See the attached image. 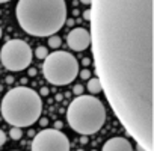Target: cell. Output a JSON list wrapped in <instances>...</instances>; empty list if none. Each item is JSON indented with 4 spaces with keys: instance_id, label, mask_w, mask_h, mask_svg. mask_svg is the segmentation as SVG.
<instances>
[{
    "instance_id": "obj_1",
    "label": "cell",
    "mask_w": 154,
    "mask_h": 151,
    "mask_svg": "<svg viewBox=\"0 0 154 151\" xmlns=\"http://www.w3.org/2000/svg\"><path fill=\"white\" fill-rule=\"evenodd\" d=\"M91 45L106 98L139 151L154 149V2H91Z\"/></svg>"
},
{
    "instance_id": "obj_2",
    "label": "cell",
    "mask_w": 154,
    "mask_h": 151,
    "mask_svg": "<svg viewBox=\"0 0 154 151\" xmlns=\"http://www.w3.org/2000/svg\"><path fill=\"white\" fill-rule=\"evenodd\" d=\"M15 17L26 33L50 38L66 23V3L63 0H20Z\"/></svg>"
},
{
    "instance_id": "obj_3",
    "label": "cell",
    "mask_w": 154,
    "mask_h": 151,
    "mask_svg": "<svg viewBox=\"0 0 154 151\" xmlns=\"http://www.w3.org/2000/svg\"><path fill=\"white\" fill-rule=\"evenodd\" d=\"M3 119L12 127H29L35 124L42 112V101L36 91L27 86H17L8 91L0 104Z\"/></svg>"
},
{
    "instance_id": "obj_4",
    "label": "cell",
    "mask_w": 154,
    "mask_h": 151,
    "mask_svg": "<svg viewBox=\"0 0 154 151\" xmlns=\"http://www.w3.org/2000/svg\"><path fill=\"white\" fill-rule=\"evenodd\" d=\"M66 121L69 127L83 136L94 134L106 122L104 104L94 95L75 97L66 109Z\"/></svg>"
},
{
    "instance_id": "obj_5",
    "label": "cell",
    "mask_w": 154,
    "mask_h": 151,
    "mask_svg": "<svg viewBox=\"0 0 154 151\" xmlns=\"http://www.w3.org/2000/svg\"><path fill=\"white\" fill-rule=\"evenodd\" d=\"M42 74L48 83L54 86H65L74 82V79L77 77L79 62L68 51L56 50L53 53H48V56L44 59Z\"/></svg>"
},
{
    "instance_id": "obj_6",
    "label": "cell",
    "mask_w": 154,
    "mask_h": 151,
    "mask_svg": "<svg viewBox=\"0 0 154 151\" xmlns=\"http://www.w3.org/2000/svg\"><path fill=\"white\" fill-rule=\"evenodd\" d=\"M32 48L23 39H11L3 44L0 50L2 65L9 71H23L30 66L32 62Z\"/></svg>"
},
{
    "instance_id": "obj_7",
    "label": "cell",
    "mask_w": 154,
    "mask_h": 151,
    "mask_svg": "<svg viewBox=\"0 0 154 151\" xmlns=\"http://www.w3.org/2000/svg\"><path fill=\"white\" fill-rule=\"evenodd\" d=\"M32 151H69V139L57 128H44L35 134Z\"/></svg>"
},
{
    "instance_id": "obj_8",
    "label": "cell",
    "mask_w": 154,
    "mask_h": 151,
    "mask_svg": "<svg viewBox=\"0 0 154 151\" xmlns=\"http://www.w3.org/2000/svg\"><path fill=\"white\" fill-rule=\"evenodd\" d=\"M66 44L74 51H83V50H86L91 45L89 30H86L85 27H75V29L69 30V33L66 35Z\"/></svg>"
},
{
    "instance_id": "obj_9",
    "label": "cell",
    "mask_w": 154,
    "mask_h": 151,
    "mask_svg": "<svg viewBox=\"0 0 154 151\" xmlns=\"http://www.w3.org/2000/svg\"><path fill=\"white\" fill-rule=\"evenodd\" d=\"M101 151H133V145L130 143L128 139L116 136V137L106 140Z\"/></svg>"
},
{
    "instance_id": "obj_10",
    "label": "cell",
    "mask_w": 154,
    "mask_h": 151,
    "mask_svg": "<svg viewBox=\"0 0 154 151\" xmlns=\"http://www.w3.org/2000/svg\"><path fill=\"white\" fill-rule=\"evenodd\" d=\"M88 91L92 94V95H95V94H100L101 91H103V88H101V83H100V80L98 79H89L88 80Z\"/></svg>"
},
{
    "instance_id": "obj_11",
    "label": "cell",
    "mask_w": 154,
    "mask_h": 151,
    "mask_svg": "<svg viewBox=\"0 0 154 151\" xmlns=\"http://www.w3.org/2000/svg\"><path fill=\"white\" fill-rule=\"evenodd\" d=\"M35 56H36L38 59H45V57L48 56V50H47V47H44V45L36 47V50H35Z\"/></svg>"
},
{
    "instance_id": "obj_12",
    "label": "cell",
    "mask_w": 154,
    "mask_h": 151,
    "mask_svg": "<svg viewBox=\"0 0 154 151\" xmlns=\"http://www.w3.org/2000/svg\"><path fill=\"white\" fill-rule=\"evenodd\" d=\"M60 44H62V39H60L57 35H53V36L48 38V45H50L51 48H59Z\"/></svg>"
},
{
    "instance_id": "obj_13",
    "label": "cell",
    "mask_w": 154,
    "mask_h": 151,
    "mask_svg": "<svg viewBox=\"0 0 154 151\" xmlns=\"http://www.w3.org/2000/svg\"><path fill=\"white\" fill-rule=\"evenodd\" d=\"M9 136H11V139L18 140V139H21L23 131H21V128H18V127H12V128L9 130Z\"/></svg>"
},
{
    "instance_id": "obj_14",
    "label": "cell",
    "mask_w": 154,
    "mask_h": 151,
    "mask_svg": "<svg viewBox=\"0 0 154 151\" xmlns=\"http://www.w3.org/2000/svg\"><path fill=\"white\" fill-rule=\"evenodd\" d=\"M80 77L89 80V79H91V71H89V69H82V71H80Z\"/></svg>"
},
{
    "instance_id": "obj_15",
    "label": "cell",
    "mask_w": 154,
    "mask_h": 151,
    "mask_svg": "<svg viewBox=\"0 0 154 151\" xmlns=\"http://www.w3.org/2000/svg\"><path fill=\"white\" fill-rule=\"evenodd\" d=\"M72 91H74V94H77V97H79V95H82V92H83V86H82V85H75Z\"/></svg>"
},
{
    "instance_id": "obj_16",
    "label": "cell",
    "mask_w": 154,
    "mask_h": 151,
    "mask_svg": "<svg viewBox=\"0 0 154 151\" xmlns=\"http://www.w3.org/2000/svg\"><path fill=\"white\" fill-rule=\"evenodd\" d=\"M5 142H6V134H5L3 130H0V146L5 145Z\"/></svg>"
},
{
    "instance_id": "obj_17",
    "label": "cell",
    "mask_w": 154,
    "mask_h": 151,
    "mask_svg": "<svg viewBox=\"0 0 154 151\" xmlns=\"http://www.w3.org/2000/svg\"><path fill=\"white\" fill-rule=\"evenodd\" d=\"M83 18H85L86 21H89V20H91V9H86V11L83 12Z\"/></svg>"
},
{
    "instance_id": "obj_18",
    "label": "cell",
    "mask_w": 154,
    "mask_h": 151,
    "mask_svg": "<svg viewBox=\"0 0 154 151\" xmlns=\"http://www.w3.org/2000/svg\"><path fill=\"white\" fill-rule=\"evenodd\" d=\"M41 95H48V88H41Z\"/></svg>"
},
{
    "instance_id": "obj_19",
    "label": "cell",
    "mask_w": 154,
    "mask_h": 151,
    "mask_svg": "<svg viewBox=\"0 0 154 151\" xmlns=\"http://www.w3.org/2000/svg\"><path fill=\"white\" fill-rule=\"evenodd\" d=\"M82 62H83V65H89V63H91V59H88V57H85V59H83Z\"/></svg>"
},
{
    "instance_id": "obj_20",
    "label": "cell",
    "mask_w": 154,
    "mask_h": 151,
    "mask_svg": "<svg viewBox=\"0 0 154 151\" xmlns=\"http://www.w3.org/2000/svg\"><path fill=\"white\" fill-rule=\"evenodd\" d=\"M80 140H82V143H88V139H86V136H83Z\"/></svg>"
},
{
    "instance_id": "obj_21",
    "label": "cell",
    "mask_w": 154,
    "mask_h": 151,
    "mask_svg": "<svg viewBox=\"0 0 154 151\" xmlns=\"http://www.w3.org/2000/svg\"><path fill=\"white\" fill-rule=\"evenodd\" d=\"M54 127H57V128H59V127H62V122H60V121H57V122L54 124Z\"/></svg>"
},
{
    "instance_id": "obj_22",
    "label": "cell",
    "mask_w": 154,
    "mask_h": 151,
    "mask_svg": "<svg viewBox=\"0 0 154 151\" xmlns=\"http://www.w3.org/2000/svg\"><path fill=\"white\" fill-rule=\"evenodd\" d=\"M35 72H36V71H35V68H33V69H29V74H30V76H33Z\"/></svg>"
},
{
    "instance_id": "obj_23",
    "label": "cell",
    "mask_w": 154,
    "mask_h": 151,
    "mask_svg": "<svg viewBox=\"0 0 154 151\" xmlns=\"http://www.w3.org/2000/svg\"><path fill=\"white\" fill-rule=\"evenodd\" d=\"M41 125H47V119H41Z\"/></svg>"
},
{
    "instance_id": "obj_24",
    "label": "cell",
    "mask_w": 154,
    "mask_h": 151,
    "mask_svg": "<svg viewBox=\"0 0 154 151\" xmlns=\"http://www.w3.org/2000/svg\"><path fill=\"white\" fill-rule=\"evenodd\" d=\"M2 35H3V33H2V27H0V38H2Z\"/></svg>"
},
{
    "instance_id": "obj_25",
    "label": "cell",
    "mask_w": 154,
    "mask_h": 151,
    "mask_svg": "<svg viewBox=\"0 0 154 151\" xmlns=\"http://www.w3.org/2000/svg\"><path fill=\"white\" fill-rule=\"evenodd\" d=\"M77 151H83V149H77Z\"/></svg>"
}]
</instances>
